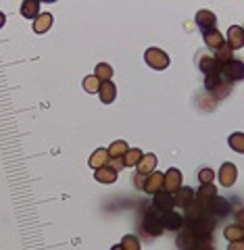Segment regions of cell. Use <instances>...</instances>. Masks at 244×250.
Returning a JSON list of instances; mask_svg holds the SVG:
<instances>
[{
	"label": "cell",
	"instance_id": "44dd1931",
	"mask_svg": "<svg viewBox=\"0 0 244 250\" xmlns=\"http://www.w3.org/2000/svg\"><path fill=\"white\" fill-rule=\"evenodd\" d=\"M213 59H215L217 65L222 67V65H225V62H230V61L234 59V50H232L227 44H223L222 48H217V50H215V57H213Z\"/></svg>",
	"mask_w": 244,
	"mask_h": 250
},
{
	"label": "cell",
	"instance_id": "1f68e13d",
	"mask_svg": "<svg viewBox=\"0 0 244 250\" xmlns=\"http://www.w3.org/2000/svg\"><path fill=\"white\" fill-rule=\"evenodd\" d=\"M227 250H244L242 240H240V242H230V248H227Z\"/></svg>",
	"mask_w": 244,
	"mask_h": 250
},
{
	"label": "cell",
	"instance_id": "ffe728a7",
	"mask_svg": "<svg viewBox=\"0 0 244 250\" xmlns=\"http://www.w3.org/2000/svg\"><path fill=\"white\" fill-rule=\"evenodd\" d=\"M94 77H96L98 82H111L113 67L109 65V62H98V65L94 67Z\"/></svg>",
	"mask_w": 244,
	"mask_h": 250
},
{
	"label": "cell",
	"instance_id": "4dcf8cb0",
	"mask_svg": "<svg viewBox=\"0 0 244 250\" xmlns=\"http://www.w3.org/2000/svg\"><path fill=\"white\" fill-rule=\"evenodd\" d=\"M144 177H146V175H140V173L133 175V186H136L138 190H142V186H144Z\"/></svg>",
	"mask_w": 244,
	"mask_h": 250
},
{
	"label": "cell",
	"instance_id": "f1b7e54d",
	"mask_svg": "<svg viewBox=\"0 0 244 250\" xmlns=\"http://www.w3.org/2000/svg\"><path fill=\"white\" fill-rule=\"evenodd\" d=\"M213 179H215V171L213 169H200L199 171V182L200 184H213Z\"/></svg>",
	"mask_w": 244,
	"mask_h": 250
},
{
	"label": "cell",
	"instance_id": "6da1fadb",
	"mask_svg": "<svg viewBox=\"0 0 244 250\" xmlns=\"http://www.w3.org/2000/svg\"><path fill=\"white\" fill-rule=\"evenodd\" d=\"M144 61H146L148 67L155 69V71H163V69L169 67V54L161 48H155V46L144 52Z\"/></svg>",
	"mask_w": 244,
	"mask_h": 250
},
{
	"label": "cell",
	"instance_id": "4316f807",
	"mask_svg": "<svg viewBox=\"0 0 244 250\" xmlns=\"http://www.w3.org/2000/svg\"><path fill=\"white\" fill-rule=\"evenodd\" d=\"M100 83H102V82H98L94 75H86V77H84V82H82L84 90L88 92V94H98V90H100Z\"/></svg>",
	"mask_w": 244,
	"mask_h": 250
},
{
	"label": "cell",
	"instance_id": "7c38bea8",
	"mask_svg": "<svg viewBox=\"0 0 244 250\" xmlns=\"http://www.w3.org/2000/svg\"><path fill=\"white\" fill-rule=\"evenodd\" d=\"M153 171H156V156L155 154H142V159L136 165V173L140 175H151Z\"/></svg>",
	"mask_w": 244,
	"mask_h": 250
},
{
	"label": "cell",
	"instance_id": "ac0fdd59",
	"mask_svg": "<svg viewBox=\"0 0 244 250\" xmlns=\"http://www.w3.org/2000/svg\"><path fill=\"white\" fill-rule=\"evenodd\" d=\"M90 167L96 171V169H100V167H105L107 163H109V152H107V148H96V150L92 152V156H90Z\"/></svg>",
	"mask_w": 244,
	"mask_h": 250
},
{
	"label": "cell",
	"instance_id": "d6a6232c",
	"mask_svg": "<svg viewBox=\"0 0 244 250\" xmlns=\"http://www.w3.org/2000/svg\"><path fill=\"white\" fill-rule=\"evenodd\" d=\"M4 23H6V15H4L2 11H0V29L4 27Z\"/></svg>",
	"mask_w": 244,
	"mask_h": 250
},
{
	"label": "cell",
	"instance_id": "8fae6325",
	"mask_svg": "<svg viewBox=\"0 0 244 250\" xmlns=\"http://www.w3.org/2000/svg\"><path fill=\"white\" fill-rule=\"evenodd\" d=\"M244 31H242V27L240 25H232L230 29H227V46H230L232 50H238V48H242V44H244Z\"/></svg>",
	"mask_w": 244,
	"mask_h": 250
},
{
	"label": "cell",
	"instance_id": "9c48e42d",
	"mask_svg": "<svg viewBox=\"0 0 244 250\" xmlns=\"http://www.w3.org/2000/svg\"><path fill=\"white\" fill-rule=\"evenodd\" d=\"M194 200V190L192 188H179V190L173 194V207H177V208H186L188 205H190V202Z\"/></svg>",
	"mask_w": 244,
	"mask_h": 250
},
{
	"label": "cell",
	"instance_id": "3957f363",
	"mask_svg": "<svg viewBox=\"0 0 244 250\" xmlns=\"http://www.w3.org/2000/svg\"><path fill=\"white\" fill-rule=\"evenodd\" d=\"M219 73H222L223 80H227L230 83L234 82H240L244 77V69H242V61H230L225 62V65H222V69H219Z\"/></svg>",
	"mask_w": 244,
	"mask_h": 250
},
{
	"label": "cell",
	"instance_id": "30bf717a",
	"mask_svg": "<svg viewBox=\"0 0 244 250\" xmlns=\"http://www.w3.org/2000/svg\"><path fill=\"white\" fill-rule=\"evenodd\" d=\"M196 25H199L200 29H202V34H204V31H209V29H215V23H217V17H215V15L213 13H211V11H199V13H196Z\"/></svg>",
	"mask_w": 244,
	"mask_h": 250
},
{
	"label": "cell",
	"instance_id": "5b68a950",
	"mask_svg": "<svg viewBox=\"0 0 244 250\" xmlns=\"http://www.w3.org/2000/svg\"><path fill=\"white\" fill-rule=\"evenodd\" d=\"M236 179H238V169H236L234 163H223L222 167H219V184L223 188H232L236 184Z\"/></svg>",
	"mask_w": 244,
	"mask_h": 250
},
{
	"label": "cell",
	"instance_id": "52a82bcc",
	"mask_svg": "<svg viewBox=\"0 0 244 250\" xmlns=\"http://www.w3.org/2000/svg\"><path fill=\"white\" fill-rule=\"evenodd\" d=\"M161 213H156V210H148L146 217H144V229L151 233V236H161L163 233V225H161V219H159Z\"/></svg>",
	"mask_w": 244,
	"mask_h": 250
},
{
	"label": "cell",
	"instance_id": "83f0119b",
	"mask_svg": "<svg viewBox=\"0 0 244 250\" xmlns=\"http://www.w3.org/2000/svg\"><path fill=\"white\" fill-rule=\"evenodd\" d=\"M121 248L123 250H140V240L136 238V236H123V240H121Z\"/></svg>",
	"mask_w": 244,
	"mask_h": 250
},
{
	"label": "cell",
	"instance_id": "5bb4252c",
	"mask_svg": "<svg viewBox=\"0 0 244 250\" xmlns=\"http://www.w3.org/2000/svg\"><path fill=\"white\" fill-rule=\"evenodd\" d=\"M202 38H204V44H207L211 50H217V48H222V46L225 44L223 34H219V29H209V31H204Z\"/></svg>",
	"mask_w": 244,
	"mask_h": 250
},
{
	"label": "cell",
	"instance_id": "484cf974",
	"mask_svg": "<svg viewBox=\"0 0 244 250\" xmlns=\"http://www.w3.org/2000/svg\"><path fill=\"white\" fill-rule=\"evenodd\" d=\"M227 144H230V148L234 152L242 154L244 152V134L242 131H236V134H232L230 138H227Z\"/></svg>",
	"mask_w": 244,
	"mask_h": 250
},
{
	"label": "cell",
	"instance_id": "cb8c5ba5",
	"mask_svg": "<svg viewBox=\"0 0 244 250\" xmlns=\"http://www.w3.org/2000/svg\"><path fill=\"white\" fill-rule=\"evenodd\" d=\"M128 150H130V146H128V142H123V140H115V142L107 148L109 159H113V156H123Z\"/></svg>",
	"mask_w": 244,
	"mask_h": 250
},
{
	"label": "cell",
	"instance_id": "4fadbf2b",
	"mask_svg": "<svg viewBox=\"0 0 244 250\" xmlns=\"http://www.w3.org/2000/svg\"><path fill=\"white\" fill-rule=\"evenodd\" d=\"M94 179H96L98 184H105V186L115 184V182H117V171H115L113 167L105 165V167H100V169L94 171Z\"/></svg>",
	"mask_w": 244,
	"mask_h": 250
},
{
	"label": "cell",
	"instance_id": "8992f818",
	"mask_svg": "<svg viewBox=\"0 0 244 250\" xmlns=\"http://www.w3.org/2000/svg\"><path fill=\"white\" fill-rule=\"evenodd\" d=\"M163 190V173L161 171H153L151 175L144 177V186H142V192L151 194V196H155L156 192Z\"/></svg>",
	"mask_w": 244,
	"mask_h": 250
},
{
	"label": "cell",
	"instance_id": "2e32d148",
	"mask_svg": "<svg viewBox=\"0 0 244 250\" xmlns=\"http://www.w3.org/2000/svg\"><path fill=\"white\" fill-rule=\"evenodd\" d=\"M52 21H54V17L50 13H40L34 19V31L36 34H46V31L52 27Z\"/></svg>",
	"mask_w": 244,
	"mask_h": 250
},
{
	"label": "cell",
	"instance_id": "7402d4cb",
	"mask_svg": "<svg viewBox=\"0 0 244 250\" xmlns=\"http://www.w3.org/2000/svg\"><path fill=\"white\" fill-rule=\"evenodd\" d=\"M223 236L227 242H240L244 238V229H242V225H227V228L223 229Z\"/></svg>",
	"mask_w": 244,
	"mask_h": 250
},
{
	"label": "cell",
	"instance_id": "603a6c76",
	"mask_svg": "<svg viewBox=\"0 0 244 250\" xmlns=\"http://www.w3.org/2000/svg\"><path fill=\"white\" fill-rule=\"evenodd\" d=\"M142 150L140 148H130L128 152L123 154V163H125V167H136L138 163H140V159H142Z\"/></svg>",
	"mask_w": 244,
	"mask_h": 250
},
{
	"label": "cell",
	"instance_id": "f546056e",
	"mask_svg": "<svg viewBox=\"0 0 244 250\" xmlns=\"http://www.w3.org/2000/svg\"><path fill=\"white\" fill-rule=\"evenodd\" d=\"M109 167H113L115 171H121V169H125V163H123V156H113V159H109V163H107Z\"/></svg>",
	"mask_w": 244,
	"mask_h": 250
},
{
	"label": "cell",
	"instance_id": "ba28073f",
	"mask_svg": "<svg viewBox=\"0 0 244 250\" xmlns=\"http://www.w3.org/2000/svg\"><path fill=\"white\" fill-rule=\"evenodd\" d=\"M153 208L156 213H167V210H173V196L167 192H156L153 196Z\"/></svg>",
	"mask_w": 244,
	"mask_h": 250
},
{
	"label": "cell",
	"instance_id": "277c9868",
	"mask_svg": "<svg viewBox=\"0 0 244 250\" xmlns=\"http://www.w3.org/2000/svg\"><path fill=\"white\" fill-rule=\"evenodd\" d=\"M161 225L163 229H169V231H179L184 228V217L177 213V210H167V213H161Z\"/></svg>",
	"mask_w": 244,
	"mask_h": 250
},
{
	"label": "cell",
	"instance_id": "7a4b0ae2",
	"mask_svg": "<svg viewBox=\"0 0 244 250\" xmlns=\"http://www.w3.org/2000/svg\"><path fill=\"white\" fill-rule=\"evenodd\" d=\"M179 188H182V171L176 169V167L167 169L163 173V192H167V194L173 196Z\"/></svg>",
	"mask_w": 244,
	"mask_h": 250
},
{
	"label": "cell",
	"instance_id": "9a60e30c",
	"mask_svg": "<svg viewBox=\"0 0 244 250\" xmlns=\"http://www.w3.org/2000/svg\"><path fill=\"white\" fill-rule=\"evenodd\" d=\"M98 96L102 100V104H111L115 100V96H117V85L113 82H102L100 90H98Z\"/></svg>",
	"mask_w": 244,
	"mask_h": 250
},
{
	"label": "cell",
	"instance_id": "d4e9b609",
	"mask_svg": "<svg viewBox=\"0 0 244 250\" xmlns=\"http://www.w3.org/2000/svg\"><path fill=\"white\" fill-rule=\"evenodd\" d=\"M194 196L196 198H204V200L215 198L217 196V188H215V184H200V188L194 192Z\"/></svg>",
	"mask_w": 244,
	"mask_h": 250
},
{
	"label": "cell",
	"instance_id": "d6986e66",
	"mask_svg": "<svg viewBox=\"0 0 244 250\" xmlns=\"http://www.w3.org/2000/svg\"><path fill=\"white\" fill-rule=\"evenodd\" d=\"M199 69L204 73V75H213V73H219V67L213 57H200L199 59Z\"/></svg>",
	"mask_w": 244,
	"mask_h": 250
},
{
	"label": "cell",
	"instance_id": "e0dca14e",
	"mask_svg": "<svg viewBox=\"0 0 244 250\" xmlns=\"http://www.w3.org/2000/svg\"><path fill=\"white\" fill-rule=\"evenodd\" d=\"M38 15H40V2L38 0H25V2H21V17L34 21Z\"/></svg>",
	"mask_w": 244,
	"mask_h": 250
},
{
	"label": "cell",
	"instance_id": "836d02e7",
	"mask_svg": "<svg viewBox=\"0 0 244 250\" xmlns=\"http://www.w3.org/2000/svg\"><path fill=\"white\" fill-rule=\"evenodd\" d=\"M111 250H123V248H121V244H115V246H113Z\"/></svg>",
	"mask_w": 244,
	"mask_h": 250
}]
</instances>
